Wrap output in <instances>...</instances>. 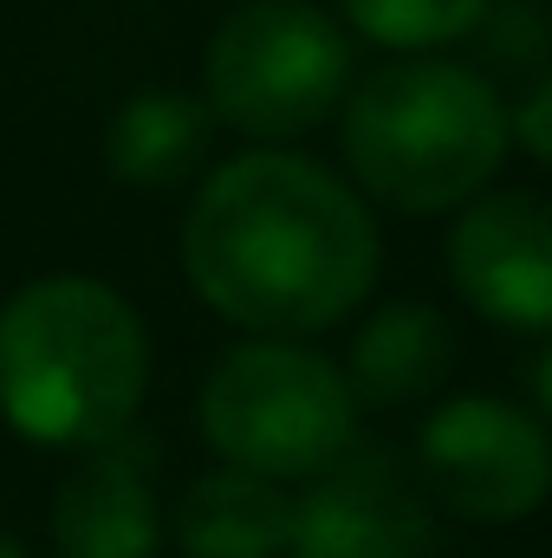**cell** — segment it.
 Instances as JSON below:
<instances>
[{"label": "cell", "instance_id": "obj_4", "mask_svg": "<svg viewBox=\"0 0 552 558\" xmlns=\"http://www.w3.org/2000/svg\"><path fill=\"white\" fill-rule=\"evenodd\" d=\"M351 33L319 0H241L202 59V105L254 149L312 137L351 92Z\"/></svg>", "mask_w": 552, "mask_h": 558}, {"label": "cell", "instance_id": "obj_9", "mask_svg": "<svg viewBox=\"0 0 552 558\" xmlns=\"http://www.w3.org/2000/svg\"><path fill=\"white\" fill-rule=\"evenodd\" d=\"M52 546L59 558H156L163 513L149 487V448L131 428L85 448V461L59 481Z\"/></svg>", "mask_w": 552, "mask_h": 558}, {"label": "cell", "instance_id": "obj_16", "mask_svg": "<svg viewBox=\"0 0 552 558\" xmlns=\"http://www.w3.org/2000/svg\"><path fill=\"white\" fill-rule=\"evenodd\" d=\"M527 397H533V416H540V428L552 435V344L527 364Z\"/></svg>", "mask_w": 552, "mask_h": 558}, {"label": "cell", "instance_id": "obj_10", "mask_svg": "<svg viewBox=\"0 0 552 558\" xmlns=\"http://www.w3.org/2000/svg\"><path fill=\"white\" fill-rule=\"evenodd\" d=\"M358 410H410L422 397H435L455 371V325L422 305L397 299L384 312H371L351 338V357L338 364Z\"/></svg>", "mask_w": 552, "mask_h": 558}, {"label": "cell", "instance_id": "obj_15", "mask_svg": "<svg viewBox=\"0 0 552 558\" xmlns=\"http://www.w3.org/2000/svg\"><path fill=\"white\" fill-rule=\"evenodd\" d=\"M507 118H514V143H520L527 156L552 162V65L527 85V98H520V105H507Z\"/></svg>", "mask_w": 552, "mask_h": 558}, {"label": "cell", "instance_id": "obj_1", "mask_svg": "<svg viewBox=\"0 0 552 558\" xmlns=\"http://www.w3.org/2000/svg\"><path fill=\"white\" fill-rule=\"evenodd\" d=\"M182 274L195 299L248 338H319L377 286L371 202L299 149L215 162L182 215Z\"/></svg>", "mask_w": 552, "mask_h": 558}, {"label": "cell", "instance_id": "obj_7", "mask_svg": "<svg viewBox=\"0 0 552 558\" xmlns=\"http://www.w3.org/2000/svg\"><path fill=\"white\" fill-rule=\"evenodd\" d=\"M286 558H435L429 494L391 448L351 441L292 500Z\"/></svg>", "mask_w": 552, "mask_h": 558}, {"label": "cell", "instance_id": "obj_5", "mask_svg": "<svg viewBox=\"0 0 552 558\" xmlns=\"http://www.w3.org/2000/svg\"><path fill=\"white\" fill-rule=\"evenodd\" d=\"M202 435L221 468L286 487L325 474L358 441V397L325 351L292 338H248L202 384Z\"/></svg>", "mask_w": 552, "mask_h": 558}, {"label": "cell", "instance_id": "obj_2", "mask_svg": "<svg viewBox=\"0 0 552 558\" xmlns=\"http://www.w3.org/2000/svg\"><path fill=\"white\" fill-rule=\"evenodd\" d=\"M149 390L137 305L92 274L26 279L0 305V416L33 448H98Z\"/></svg>", "mask_w": 552, "mask_h": 558}, {"label": "cell", "instance_id": "obj_3", "mask_svg": "<svg viewBox=\"0 0 552 558\" xmlns=\"http://www.w3.org/2000/svg\"><path fill=\"white\" fill-rule=\"evenodd\" d=\"M338 149L358 195L397 215H448L488 195L514 149V118L501 85L461 59H384L351 78L338 105Z\"/></svg>", "mask_w": 552, "mask_h": 558}, {"label": "cell", "instance_id": "obj_17", "mask_svg": "<svg viewBox=\"0 0 552 558\" xmlns=\"http://www.w3.org/2000/svg\"><path fill=\"white\" fill-rule=\"evenodd\" d=\"M0 558H26V546H20V539H7V533H0Z\"/></svg>", "mask_w": 552, "mask_h": 558}, {"label": "cell", "instance_id": "obj_8", "mask_svg": "<svg viewBox=\"0 0 552 558\" xmlns=\"http://www.w3.org/2000/svg\"><path fill=\"white\" fill-rule=\"evenodd\" d=\"M448 279L488 325L552 338V202L533 189L475 195L448 228Z\"/></svg>", "mask_w": 552, "mask_h": 558}, {"label": "cell", "instance_id": "obj_6", "mask_svg": "<svg viewBox=\"0 0 552 558\" xmlns=\"http://www.w3.org/2000/svg\"><path fill=\"white\" fill-rule=\"evenodd\" d=\"M416 487L475 526H514L552 494V435L507 397H448L416 435Z\"/></svg>", "mask_w": 552, "mask_h": 558}, {"label": "cell", "instance_id": "obj_12", "mask_svg": "<svg viewBox=\"0 0 552 558\" xmlns=\"http://www.w3.org/2000/svg\"><path fill=\"white\" fill-rule=\"evenodd\" d=\"M215 137V118L195 92H176V85H149L131 92L105 131V162L131 182V189H176L182 175L202 169Z\"/></svg>", "mask_w": 552, "mask_h": 558}, {"label": "cell", "instance_id": "obj_14", "mask_svg": "<svg viewBox=\"0 0 552 558\" xmlns=\"http://www.w3.org/2000/svg\"><path fill=\"white\" fill-rule=\"evenodd\" d=\"M475 46H481V78H494V72H547L552 65V20H547V0H488V13L475 20V33H468Z\"/></svg>", "mask_w": 552, "mask_h": 558}, {"label": "cell", "instance_id": "obj_11", "mask_svg": "<svg viewBox=\"0 0 552 558\" xmlns=\"http://www.w3.org/2000/svg\"><path fill=\"white\" fill-rule=\"evenodd\" d=\"M182 558H286L292 546V494L279 481L215 468L182 487L169 520Z\"/></svg>", "mask_w": 552, "mask_h": 558}, {"label": "cell", "instance_id": "obj_13", "mask_svg": "<svg viewBox=\"0 0 552 558\" xmlns=\"http://www.w3.org/2000/svg\"><path fill=\"white\" fill-rule=\"evenodd\" d=\"M345 26L397 59H422L442 52L455 39L475 33V20L488 13V0H338Z\"/></svg>", "mask_w": 552, "mask_h": 558}]
</instances>
